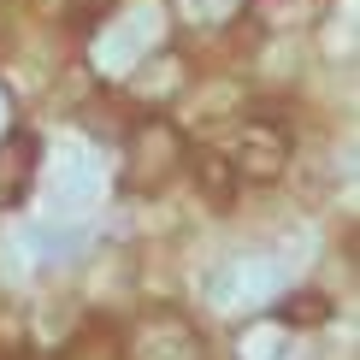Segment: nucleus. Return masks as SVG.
I'll return each mask as SVG.
<instances>
[{"instance_id": "1", "label": "nucleus", "mask_w": 360, "mask_h": 360, "mask_svg": "<svg viewBox=\"0 0 360 360\" xmlns=\"http://www.w3.org/2000/svg\"><path fill=\"white\" fill-rule=\"evenodd\" d=\"M231 166H236V177H248V184H272V177L290 166L283 130L278 124H248L243 142H236V154H231Z\"/></svg>"}, {"instance_id": "2", "label": "nucleus", "mask_w": 360, "mask_h": 360, "mask_svg": "<svg viewBox=\"0 0 360 360\" xmlns=\"http://www.w3.org/2000/svg\"><path fill=\"white\" fill-rule=\"evenodd\" d=\"M30 177H36V136L18 130V136H0V213L12 201H24Z\"/></svg>"}, {"instance_id": "3", "label": "nucleus", "mask_w": 360, "mask_h": 360, "mask_svg": "<svg viewBox=\"0 0 360 360\" xmlns=\"http://www.w3.org/2000/svg\"><path fill=\"white\" fill-rule=\"evenodd\" d=\"M195 166V184H207V195H213L219 207H231V195H236V166L224 154H195L189 160Z\"/></svg>"}, {"instance_id": "4", "label": "nucleus", "mask_w": 360, "mask_h": 360, "mask_svg": "<svg viewBox=\"0 0 360 360\" xmlns=\"http://www.w3.org/2000/svg\"><path fill=\"white\" fill-rule=\"evenodd\" d=\"M278 319L283 325H325L331 307H325V295H290V302H278Z\"/></svg>"}]
</instances>
